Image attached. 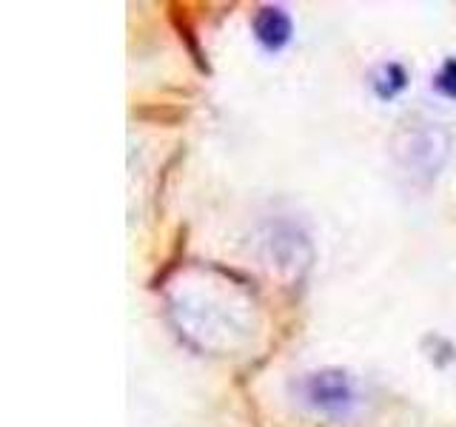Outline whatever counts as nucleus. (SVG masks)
Returning <instances> with one entry per match:
<instances>
[{"label": "nucleus", "mask_w": 456, "mask_h": 427, "mask_svg": "<svg viewBox=\"0 0 456 427\" xmlns=\"http://www.w3.org/2000/svg\"><path fill=\"white\" fill-rule=\"evenodd\" d=\"M453 149V137L442 123L411 120L403 123L391 134V157L394 163L411 174L413 180L431 182L445 168Z\"/></svg>", "instance_id": "f257e3e1"}, {"label": "nucleus", "mask_w": 456, "mask_h": 427, "mask_svg": "<svg viewBox=\"0 0 456 427\" xmlns=\"http://www.w3.org/2000/svg\"><path fill=\"white\" fill-rule=\"evenodd\" d=\"M299 402L322 416H348L356 407V384L351 374L339 367H325L305 374L297 382Z\"/></svg>", "instance_id": "f03ea898"}, {"label": "nucleus", "mask_w": 456, "mask_h": 427, "mask_svg": "<svg viewBox=\"0 0 456 427\" xmlns=\"http://www.w3.org/2000/svg\"><path fill=\"white\" fill-rule=\"evenodd\" d=\"M265 256H268V262L274 265L277 274L303 277L314 260V248L308 237L299 231L297 225L277 222V225H271V231L265 234Z\"/></svg>", "instance_id": "7ed1b4c3"}, {"label": "nucleus", "mask_w": 456, "mask_h": 427, "mask_svg": "<svg viewBox=\"0 0 456 427\" xmlns=\"http://www.w3.org/2000/svg\"><path fill=\"white\" fill-rule=\"evenodd\" d=\"M251 28L265 52H282L294 37L291 14L282 6H260L251 18Z\"/></svg>", "instance_id": "20e7f679"}, {"label": "nucleus", "mask_w": 456, "mask_h": 427, "mask_svg": "<svg viewBox=\"0 0 456 427\" xmlns=\"http://www.w3.org/2000/svg\"><path fill=\"white\" fill-rule=\"evenodd\" d=\"M370 85H374L379 100H391L408 89V71L403 63H382L377 66L374 75H370Z\"/></svg>", "instance_id": "39448f33"}, {"label": "nucleus", "mask_w": 456, "mask_h": 427, "mask_svg": "<svg viewBox=\"0 0 456 427\" xmlns=\"http://www.w3.org/2000/svg\"><path fill=\"white\" fill-rule=\"evenodd\" d=\"M434 89L442 97L456 100V57H448V60L439 66V71L434 75Z\"/></svg>", "instance_id": "423d86ee"}]
</instances>
